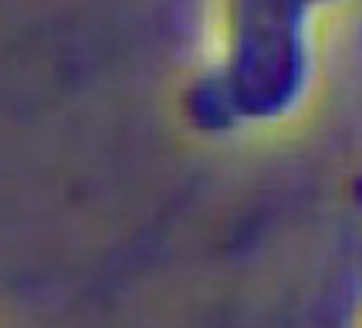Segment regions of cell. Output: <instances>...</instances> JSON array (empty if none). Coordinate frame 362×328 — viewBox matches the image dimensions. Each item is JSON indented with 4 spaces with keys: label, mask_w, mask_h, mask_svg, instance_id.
Wrapping results in <instances>:
<instances>
[{
    "label": "cell",
    "mask_w": 362,
    "mask_h": 328,
    "mask_svg": "<svg viewBox=\"0 0 362 328\" xmlns=\"http://www.w3.org/2000/svg\"><path fill=\"white\" fill-rule=\"evenodd\" d=\"M352 197H356V204L362 206V172L356 176V183H352Z\"/></svg>",
    "instance_id": "cell-2"
},
{
    "label": "cell",
    "mask_w": 362,
    "mask_h": 328,
    "mask_svg": "<svg viewBox=\"0 0 362 328\" xmlns=\"http://www.w3.org/2000/svg\"><path fill=\"white\" fill-rule=\"evenodd\" d=\"M342 0H221L217 45L187 92L206 136L295 119L318 75V24Z\"/></svg>",
    "instance_id": "cell-1"
}]
</instances>
